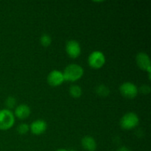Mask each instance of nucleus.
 <instances>
[{
	"mask_svg": "<svg viewBox=\"0 0 151 151\" xmlns=\"http://www.w3.org/2000/svg\"><path fill=\"white\" fill-rule=\"evenodd\" d=\"M119 91L123 97L128 99H133L137 96L139 89L135 84L131 82H125L119 86Z\"/></svg>",
	"mask_w": 151,
	"mask_h": 151,
	"instance_id": "nucleus-5",
	"label": "nucleus"
},
{
	"mask_svg": "<svg viewBox=\"0 0 151 151\" xmlns=\"http://www.w3.org/2000/svg\"><path fill=\"white\" fill-rule=\"evenodd\" d=\"M29 131V127L27 124L22 123L17 127V132L21 135L26 134Z\"/></svg>",
	"mask_w": 151,
	"mask_h": 151,
	"instance_id": "nucleus-15",
	"label": "nucleus"
},
{
	"mask_svg": "<svg viewBox=\"0 0 151 151\" xmlns=\"http://www.w3.org/2000/svg\"><path fill=\"white\" fill-rule=\"evenodd\" d=\"M40 42H41V45L44 47H47L51 44L52 43V38L48 34H43L40 38Z\"/></svg>",
	"mask_w": 151,
	"mask_h": 151,
	"instance_id": "nucleus-14",
	"label": "nucleus"
},
{
	"mask_svg": "<svg viewBox=\"0 0 151 151\" xmlns=\"http://www.w3.org/2000/svg\"><path fill=\"white\" fill-rule=\"evenodd\" d=\"M15 122V116L9 109L0 110V130L7 131L13 127Z\"/></svg>",
	"mask_w": 151,
	"mask_h": 151,
	"instance_id": "nucleus-2",
	"label": "nucleus"
},
{
	"mask_svg": "<svg viewBox=\"0 0 151 151\" xmlns=\"http://www.w3.org/2000/svg\"><path fill=\"white\" fill-rule=\"evenodd\" d=\"M63 72L58 70H53L47 76V83L51 86H58L64 81Z\"/></svg>",
	"mask_w": 151,
	"mask_h": 151,
	"instance_id": "nucleus-8",
	"label": "nucleus"
},
{
	"mask_svg": "<svg viewBox=\"0 0 151 151\" xmlns=\"http://www.w3.org/2000/svg\"><path fill=\"white\" fill-rule=\"evenodd\" d=\"M30 108L26 104H21L16 108L14 114L19 119H24L30 115Z\"/></svg>",
	"mask_w": 151,
	"mask_h": 151,
	"instance_id": "nucleus-10",
	"label": "nucleus"
},
{
	"mask_svg": "<svg viewBox=\"0 0 151 151\" xmlns=\"http://www.w3.org/2000/svg\"><path fill=\"white\" fill-rule=\"evenodd\" d=\"M82 88L78 85H72L69 88V94L74 98H78L82 95Z\"/></svg>",
	"mask_w": 151,
	"mask_h": 151,
	"instance_id": "nucleus-12",
	"label": "nucleus"
},
{
	"mask_svg": "<svg viewBox=\"0 0 151 151\" xmlns=\"http://www.w3.org/2000/svg\"><path fill=\"white\" fill-rule=\"evenodd\" d=\"M96 92L98 95L102 96V97H106V96L109 95L110 91H109V88L106 87V86L100 85L96 88Z\"/></svg>",
	"mask_w": 151,
	"mask_h": 151,
	"instance_id": "nucleus-13",
	"label": "nucleus"
},
{
	"mask_svg": "<svg viewBox=\"0 0 151 151\" xmlns=\"http://www.w3.org/2000/svg\"><path fill=\"white\" fill-rule=\"evenodd\" d=\"M83 147L87 151H94L97 148V143L94 139L90 136L83 137L81 140Z\"/></svg>",
	"mask_w": 151,
	"mask_h": 151,
	"instance_id": "nucleus-11",
	"label": "nucleus"
},
{
	"mask_svg": "<svg viewBox=\"0 0 151 151\" xmlns=\"http://www.w3.org/2000/svg\"><path fill=\"white\" fill-rule=\"evenodd\" d=\"M136 61L140 69L148 72L149 78L150 79V60L149 56L145 52H139L136 57Z\"/></svg>",
	"mask_w": 151,
	"mask_h": 151,
	"instance_id": "nucleus-6",
	"label": "nucleus"
},
{
	"mask_svg": "<svg viewBox=\"0 0 151 151\" xmlns=\"http://www.w3.org/2000/svg\"><path fill=\"white\" fill-rule=\"evenodd\" d=\"M68 151H76V150H68Z\"/></svg>",
	"mask_w": 151,
	"mask_h": 151,
	"instance_id": "nucleus-20",
	"label": "nucleus"
},
{
	"mask_svg": "<svg viewBox=\"0 0 151 151\" xmlns=\"http://www.w3.org/2000/svg\"><path fill=\"white\" fill-rule=\"evenodd\" d=\"M66 51L69 57L72 58H77L81 55V46L78 41L75 40H70L68 41L66 44Z\"/></svg>",
	"mask_w": 151,
	"mask_h": 151,
	"instance_id": "nucleus-7",
	"label": "nucleus"
},
{
	"mask_svg": "<svg viewBox=\"0 0 151 151\" xmlns=\"http://www.w3.org/2000/svg\"><path fill=\"white\" fill-rule=\"evenodd\" d=\"M16 104V100L14 97H9L6 99L5 100V105L7 106V109H13L15 107Z\"/></svg>",
	"mask_w": 151,
	"mask_h": 151,
	"instance_id": "nucleus-16",
	"label": "nucleus"
},
{
	"mask_svg": "<svg viewBox=\"0 0 151 151\" xmlns=\"http://www.w3.org/2000/svg\"><path fill=\"white\" fill-rule=\"evenodd\" d=\"M56 151H68V150H65V149H58V150H57Z\"/></svg>",
	"mask_w": 151,
	"mask_h": 151,
	"instance_id": "nucleus-19",
	"label": "nucleus"
},
{
	"mask_svg": "<svg viewBox=\"0 0 151 151\" xmlns=\"http://www.w3.org/2000/svg\"><path fill=\"white\" fill-rule=\"evenodd\" d=\"M88 63L93 69H100L106 63V57L102 52L96 50L89 55L88 58Z\"/></svg>",
	"mask_w": 151,
	"mask_h": 151,
	"instance_id": "nucleus-4",
	"label": "nucleus"
},
{
	"mask_svg": "<svg viewBox=\"0 0 151 151\" xmlns=\"http://www.w3.org/2000/svg\"><path fill=\"white\" fill-rule=\"evenodd\" d=\"M116 151H131V150H130V149L127 148L126 147H119V148H118Z\"/></svg>",
	"mask_w": 151,
	"mask_h": 151,
	"instance_id": "nucleus-18",
	"label": "nucleus"
},
{
	"mask_svg": "<svg viewBox=\"0 0 151 151\" xmlns=\"http://www.w3.org/2000/svg\"><path fill=\"white\" fill-rule=\"evenodd\" d=\"M138 116L134 112H128L125 114L120 119L121 128L125 130H131L136 128L139 124Z\"/></svg>",
	"mask_w": 151,
	"mask_h": 151,
	"instance_id": "nucleus-3",
	"label": "nucleus"
},
{
	"mask_svg": "<svg viewBox=\"0 0 151 151\" xmlns=\"http://www.w3.org/2000/svg\"><path fill=\"white\" fill-rule=\"evenodd\" d=\"M29 131L35 135H41L43 134L47 128V124L45 121L42 119H37L34 121L29 125Z\"/></svg>",
	"mask_w": 151,
	"mask_h": 151,
	"instance_id": "nucleus-9",
	"label": "nucleus"
},
{
	"mask_svg": "<svg viewBox=\"0 0 151 151\" xmlns=\"http://www.w3.org/2000/svg\"><path fill=\"white\" fill-rule=\"evenodd\" d=\"M139 90L142 94H147L150 92V87L147 85H143Z\"/></svg>",
	"mask_w": 151,
	"mask_h": 151,
	"instance_id": "nucleus-17",
	"label": "nucleus"
},
{
	"mask_svg": "<svg viewBox=\"0 0 151 151\" xmlns=\"http://www.w3.org/2000/svg\"><path fill=\"white\" fill-rule=\"evenodd\" d=\"M83 69L82 66L78 64H69L65 68L64 71L63 72V78L65 81H77L81 79L83 75Z\"/></svg>",
	"mask_w": 151,
	"mask_h": 151,
	"instance_id": "nucleus-1",
	"label": "nucleus"
}]
</instances>
